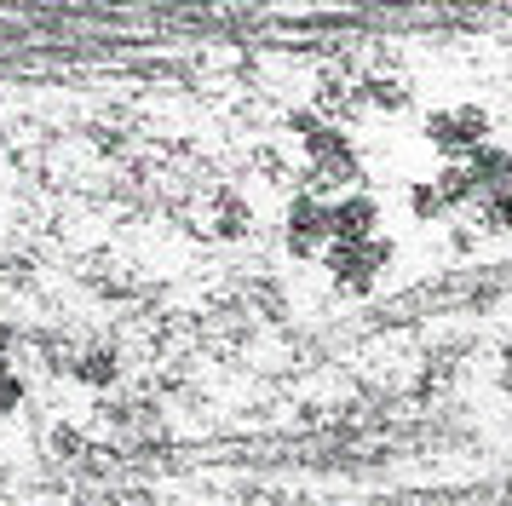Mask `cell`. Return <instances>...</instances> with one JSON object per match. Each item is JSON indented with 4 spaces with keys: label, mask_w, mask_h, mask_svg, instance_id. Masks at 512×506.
I'll return each mask as SVG.
<instances>
[{
    "label": "cell",
    "mask_w": 512,
    "mask_h": 506,
    "mask_svg": "<svg viewBox=\"0 0 512 506\" xmlns=\"http://www.w3.org/2000/svg\"><path fill=\"white\" fill-rule=\"evenodd\" d=\"M52 449H58V455H75L81 443H75V432H70V426H58V432H52Z\"/></svg>",
    "instance_id": "6da1fadb"
},
{
    "label": "cell",
    "mask_w": 512,
    "mask_h": 506,
    "mask_svg": "<svg viewBox=\"0 0 512 506\" xmlns=\"http://www.w3.org/2000/svg\"><path fill=\"white\" fill-rule=\"evenodd\" d=\"M0 380H6V368H0Z\"/></svg>",
    "instance_id": "7a4b0ae2"
}]
</instances>
